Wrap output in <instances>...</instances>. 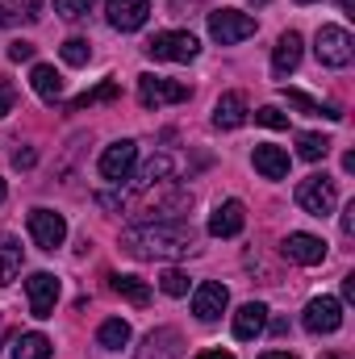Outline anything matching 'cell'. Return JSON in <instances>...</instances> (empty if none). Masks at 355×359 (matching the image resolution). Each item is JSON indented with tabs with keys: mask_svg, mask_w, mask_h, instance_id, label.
Returning a JSON list of instances; mask_svg holds the SVG:
<instances>
[{
	"mask_svg": "<svg viewBox=\"0 0 355 359\" xmlns=\"http://www.w3.org/2000/svg\"><path fill=\"white\" fill-rule=\"evenodd\" d=\"M121 247L138 259H180L196 251V234L184 222H142L121 234Z\"/></svg>",
	"mask_w": 355,
	"mask_h": 359,
	"instance_id": "6da1fadb",
	"label": "cell"
},
{
	"mask_svg": "<svg viewBox=\"0 0 355 359\" xmlns=\"http://www.w3.org/2000/svg\"><path fill=\"white\" fill-rule=\"evenodd\" d=\"M314 55H318L322 67H351V59H355L351 34L343 25H322L318 38H314Z\"/></svg>",
	"mask_w": 355,
	"mask_h": 359,
	"instance_id": "7a4b0ae2",
	"label": "cell"
},
{
	"mask_svg": "<svg viewBox=\"0 0 355 359\" xmlns=\"http://www.w3.org/2000/svg\"><path fill=\"white\" fill-rule=\"evenodd\" d=\"M297 205L309 213V217H330L335 205H339V188L330 176H305L297 184Z\"/></svg>",
	"mask_w": 355,
	"mask_h": 359,
	"instance_id": "3957f363",
	"label": "cell"
},
{
	"mask_svg": "<svg viewBox=\"0 0 355 359\" xmlns=\"http://www.w3.org/2000/svg\"><path fill=\"white\" fill-rule=\"evenodd\" d=\"M201 50V42L188 34V29H163L147 42V55L159 59V63H192Z\"/></svg>",
	"mask_w": 355,
	"mask_h": 359,
	"instance_id": "277c9868",
	"label": "cell"
},
{
	"mask_svg": "<svg viewBox=\"0 0 355 359\" xmlns=\"http://www.w3.org/2000/svg\"><path fill=\"white\" fill-rule=\"evenodd\" d=\"M209 34H213V42L234 46V42H243V38L255 34V17L239 13V8H217V13H209Z\"/></svg>",
	"mask_w": 355,
	"mask_h": 359,
	"instance_id": "5b68a950",
	"label": "cell"
},
{
	"mask_svg": "<svg viewBox=\"0 0 355 359\" xmlns=\"http://www.w3.org/2000/svg\"><path fill=\"white\" fill-rule=\"evenodd\" d=\"M192 92L188 84H176V80H163V76H138V100L142 109H163V104H184Z\"/></svg>",
	"mask_w": 355,
	"mask_h": 359,
	"instance_id": "8992f818",
	"label": "cell"
},
{
	"mask_svg": "<svg viewBox=\"0 0 355 359\" xmlns=\"http://www.w3.org/2000/svg\"><path fill=\"white\" fill-rule=\"evenodd\" d=\"M301 326H305L309 334H335V330L343 326V301H335V297H314V301L305 305V313H301Z\"/></svg>",
	"mask_w": 355,
	"mask_h": 359,
	"instance_id": "52a82bcc",
	"label": "cell"
},
{
	"mask_svg": "<svg viewBox=\"0 0 355 359\" xmlns=\"http://www.w3.org/2000/svg\"><path fill=\"white\" fill-rule=\"evenodd\" d=\"M29 238H34V247H42V251L63 247V238H67L63 213H55V209H34V213H29Z\"/></svg>",
	"mask_w": 355,
	"mask_h": 359,
	"instance_id": "ba28073f",
	"label": "cell"
},
{
	"mask_svg": "<svg viewBox=\"0 0 355 359\" xmlns=\"http://www.w3.org/2000/svg\"><path fill=\"white\" fill-rule=\"evenodd\" d=\"M147 17H151V0H105V21L121 34L142 29Z\"/></svg>",
	"mask_w": 355,
	"mask_h": 359,
	"instance_id": "9c48e42d",
	"label": "cell"
},
{
	"mask_svg": "<svg viewBox=\"0 0 355 359\" xmlns=\"http://www.w3.org/2000/svg\"><path fill=\"white\" fill-rule=\"evenodd\" d=\"M134 163H138V142H130V138H121V142H113V147H105V155H100V176L113 180V184H121V180L134 172Z\"/></svg>",
	"mask_w": 355,
	"mask_h": 359,
	"instance_id": "30bf717a",
	"label": "cell"
},
{
	"mask_svg": "<svg viewBox=\"0 0 355 359\" xmlns=\"http://www.w3.org/2000/svg\"><path fill=\"white\" fill-rule=\"evenodd\" d=\"M25 297H29V313L34 318H51L55 313V301H59V280L51 271H34L25 280Z\"/></svg>",
	"mask_w": 355,
	"mask_h": 359,
	"instance_id": "8fae6325",
	"label": "cell"
},
{
	"mask_svg": "<svg viewBox=\"0 0 355 359\" xmlns=\"http://www.w3.org/2000/svg\"><path fill=\"white\" fill-rule=\"evenodd\" d=\"M280 255H284L288 264L314 268V264H322V259H326V243H322L318 234H288V238L280 243Z\"/></svg>",
	"mask_w": 355,
	"mask_h": 359,
	"instance_id": "7c38bea8",
	"label": "cell"
},
{
	"mask_svg": "<svg viewBox=\"0 0 355 359\" xmlns=\"http://www.w3.org/2000/svg\"><path fill=\"white\" fill-rule=\"evenodd\" d=\"M226 305H230L226 284H217V280L196 284V292H192V313H196L201 322H217V318L226 313Z\"/></svg>",
	"mask_w": 355,
	"mask_h": 359,
	"instance_id": "4fadbf2b",
	"label": "cell"
},
{
	"mask_svg": "<svg viewBox=\"0 0 355 359\" xmlns=\"http://www.w3.org/2000/svg\"><path fill=\"white\" fill-rule=\"evenodd\" d=\"M243 226H247L243 201H222V205L209 213V234H213V238H234V234H243Z\"/></svg>",
	"mask_w": 355,
	"mask_h": 359,
	"instance_id": "5bb4252c",
	"label": "cell"
},
{
	"mask_svg": "<svg viewBox=\"0 0 355 359\" xmlns=\"http://www.w3.org/2000/svg\"><path fill=\"white\" fill-rule=\"evenodd\" d=\"M301 34L297 29H288V34H280V42H276V50H272V76L276 80H284V76H293L297 72V63H301Z\"/></svg>",
	"mask_w": 355,
	"mask_h": 359,
	"instance_id": "9a60e30c",
	"label": "cell"
},
{
	"mask_svg": "<svg viewBox=\"0 0 355 359\" xmlns=\"http://www.w3.org/2000/svg\"><path fill=\"white\" fill-rule=\"evenodd\" d=\"M180 355H184V347H180V330H172V326L151 330L147 343L138 347V359H180Z\"/></svg>",
	"mask_w": 355,
	"mask_h": 359,
	"instance_id": "2e32d148",
	"label": "cell"
},
{
	"mask_svg": "<svg viewBox=\"0 0 355 359\" xmlns=\"http://www.w3.org/2000/svg\"><path fill=\"white\" fill-rule=\"evenodd\" d=\"M247 117H251V109H247V96H243V92H226V96L213 104V126H217V130H239Z\"/></svg>",
	"mask_w": 355,
	"mask_h": 359,
	"instance_id": "e0dca14e",
	"label": "cell"
},
{
	"mask_svg": "<svg viewBox=\"0 0 355 359\" xmlns=\"http://www.w3.org/2000/svg\"><path fill=\"white\" fill-rule=\"evenodd\" d=\"M264 326H267V305H260V301H247V305L234 313V339H239V343L260 339Z\"/></svg>",
	"mask_w": 355,
	"mask_h": 359,
	"instance_id": "ac0fdd59",
	"label": "cell"
},
{
	"mask_svg": "<svg viewBox=\"0 0 355 359\" xmlns=\"http://www.w3.org/2000/svg\"><path fill=\"white\" fill-rule=\"evenodd\" d=\"M29 88L38 92L46 104H55V100H63V76H59L51 63H34V72H29Z\"/></svg>",
	"mask_w": 355,
	"mask_h": 359,
	"instance_id": "d6986e66",
	"label": "cell"
},
{
	"mask_svg": "<svg viewBox=\"0 0 355 359\" xmlns=\"http://www.w3.org/2000/svg\"><path fill=\"white\" fill-rule=\"evenodd\" d=\"M255 172L267 180H284L288 176V151H280V147H272V142H264V147H255Z\"/></svg>",
	"mask_w": 355,
	"mask_h": 359,
	"instance_id": "ffe728a7",
	"label": "cell"
},
{
	"mask_svg": "<svg viewBox=\"0 0 355 359\" xmlns=\"http://www.w3.org/2000/svg\"><path fill=\"white\" fill-rule=\"evenodd\" d=\"M284 100L297 109V113H305V117H326V121H343V113L335 109V104H322V100H314L309 92L301 88H284Z\"/></svg>",
	"mask_w": 355,
	"mask_h": 359,
	"instance_id": "44dd1931",
	"label": "cell"
},
{
	"mask_svg": "<svg viewBox=\"0 0 355 359\" xmlns=\"http://www.w3.org/2000/svg\"><path fill=\"white\" fill-rule=\"evenodd\" d=\"M172 172H176V163H172V155H155L151 163H142V172L134 176V188H155V184H168L172 180Z\"/></svg>",
	"mask_w": 355,
	"mask_h": 359,
	"instance_id": "7402d4cb",
	"label": "cell"
},
{
	"mask_svg": "<svg viewBox=\"0 0 355 359\" xmlns=\"http://www.w3.org/2000/svg\"><path fill=\"white\" fill-rule=\"evenodd\" d=\"M55 355V343L46 339V334H21L17 343H13V359H51Z\"/></svg>",
	"mask_w": 355,
	"mask_h": 359,
	"instance_id": "603a6c76",
	"label": "cell"
},
{
	"mask_svg": "<svg viewBox=\"0 0 355 359\" xmlns=\"http://www.w3.org/2000/svg\"><path fill=\"white\" fill-rule=\"evenodd\" d=\"M21 264H25L21 243L17 238H0V284H13L21 276Z\"/></svg>",
	"mask_w": 355,
	"mask_h": 359,
	"instance_id": "cb8c5ba5",
	"label": "cell"
},
{
	"mask_svg": "<svg viewBox=\"0 0 355 359\" xmlns=\"http://www.w3.org/2000/svg\"><path fill=\"white\" fill-rule=\"evenodd\" d=\"M96 343H100L105 351H121V347L130 343V322H121V318H109V322H100V330H96Z\"/></svg>",
	"mask_w": 355,
	"mask_h": 359,
	"instance_id": "d4e9b609",
	"label": "cell"
},
{
	"mask_svg": "<svg viewBox=\"0 0 355 359\" xmlns=\"http://www.w3.org/2000/svg\"><path fill=\"white\" fill-rule=\"evenodd\" d=\"M117 96H121V84H117V80H100L96 88H88L84 96H76V100H72V113L92 109V104H109V100H117Z\"/></svg>",
	"mask_w": 355,
	"mask_h": 359,
	"instance_id": "484cf974",
	"label": "cell"
},
{
	"mask_svg": "<svg viewBox=\"0 0 355 359\" xmlns=\"http://www.w3.org/2000/svg\"><path fill=\"white\" fill-rule=\"evenodd\" d=\"M113 292L126 297L130 305H147V301H151V288H147L138 276H113Z\"/></svg>",
	"mask_w": 355,
	"mask_h": 359,
	"instance_id": "4316f807",
	"label": "cell"
},
{
	"mask_svg": "<svg viewBox=\"0 0 355 359\" xmlns=\"http://www.w3.org/2000/svg\"><path fill=\"white\" fill-rule=\"evenodd\" d=\"M297 155L305 163H318V159L330 155V138H322V134H297Z\"/></svg>",
	"mask_w": 355,
	"mask_h": 359,
	"instance_id": "83f0119b",
	"label": "cell"
},
{
	"mask_svg": "<svg viewBox=\"0 0 355 359\" xmlns=\"http://www.w3.org/2000/svg\"><path fill=\"white\" fill-rule=\"evenodd\" d=\"M59 55H63L67 67H84L92 59V46H88V38H67V42L59 46Z\"/></svg>",
	"mask_w": 355,
	"mask_h": 359,
	"instance_id": "f1b7e54d",
	"label": "cell"
},
{
	"mask_svg": "<svg viewBox=\"0 0 355 359\" xmlns=\"http://www.w3.org/2000/svg\"><path fill=\"white\" fill-rule=\"evenodd\" d=\"M55 13H59L63 21H80V17L92 13V0H55Z\"/></svg>",
	"mask_w": 355,
	"mask_h": 359,
	"instance_id": "f546056e",
	"label": "cell"
},
{
	"mask_svg": "<svg viewBox=\"0 0 355 359\" xmlns=\"http://www.w3.org/2000/svg\"><path fill=\"white\" fill-rule=\"evenodd\" d=\"M159 288H163L168 297H184V292H188V276H184L180 268H168L163 276H159Z\"/></svg>",
	"mask_w": 355,
	"mask_h": 359,
	"instance_id": "4dcf8cb0",
	"label": "cell"
},
{
	"mask_svg": "<svg viewBox=\"0 0 355 359\" xmlns=\"http://www.w3.org/2000/svg\"><path fill=\"white\" fill-rule=\"evenodd\" d=\"M255 121H260V126H267V130H284V126H288V117H284L276 104H264V109H255Z\"/></svg>",
	"mask_w": 355,
	"mask_h": 359,
	"instance_id": "1f68e13d",
	"label": "cell"
},
{
	"mask_svg": "<svg viewBox=\"0 0 355 359\" xmlns=\"http://www.w3.org/2000/svg\"><path fill=\"white\" fill-rule=\"evenodd\" d=\"M8 59H13V63H29V59H34V42H13V46H8Z\"/></svg>",
	"mask_w": 355,
	"mask_h": 359,
	"instance_id": "d6a6232c",
	"label": "cell"
},
{
	"mask_svg": "<svg viewBox=\"0 0 355 359\" xmlns=\"http://www.w3.org/2000/svg\"><path fill=\"white\" fill-rule=\"evenodd\" d=\"M8 113H13V84L0 80V117H8Z\"/></svg>",
	"mask_w": 355,
	"mask_h": 359,
	"instance_id": "836d02e7",
	"label": "cell"
},
{
	"mask_svg": "<svg viewBox=\"0 0 355 359\" xmlns=\"http://www.w3.org/2000/svg\"><path fill=\"white\" fill-rule=\"evenodd\" d=\"M34 159H38L34 151H17V155H13V168H34Z\"/></svg>",
	"mask_w": 355,
	"mask_h": 359,
	"instance_id": "e575fe53",
	"label": "cell"
},
{
	"mask_svg": "<svg viewBox=\"0 0 355 359\" xmlns=\"http://www.w3.org/2000/svg\"><path fill=\"white\" fill-rule=\"evenodd\" d=\"M343 234H347V238L355 234V201L347 205V213H343Z\"/></svg>",
	"mask_w": 355,
	"mask_h": 359,
	"instance_id": "d590c367",
	"label": "cell"
},
{
	"mask_svg": "<svg viewBox=\"0 0 355 359\" xmlns=\"http://www.w3.org/2000/svg\"><path fill=\"white\" fill-rule=\"evenodd\" d=\"M38 8H42V0H25V21H38L42 17Z\"/></svg>",
	"mask_w": 355,
	"mask_h": 359,
	"instance_id": "8d00e7d4",
	"label": "cell"
},
{
	"mask_svg": "<svg viewBox=\"0 0 355 359\" xmlns=\"http://www.w3.org/2000/svg\"><path fill=\"white\" fill-rule=\"evenodd\" d=\"M343 297L355 301V276H343Z\"/></svg>",
	"mask_w": 355,
	"mask_h": 359,
	"instance_id": "74e56055",
	"label": "cell"
},
{
	"mask_svg": "<svg viewBox=\"0 0 355 359\" xmlns=\"http://www.w3.org/2000/svg\"><path fill=\"white\" fill-rule=\"evenodd\" d=\"M196 359H234V351H201Z\"/></svg>",
	"mask_w": 355,
	"mask_h": 359,
	"instance_id": "f35d334b",
	"label": "cell"
},
{
	"mask_svg": "<svg viewBox=\"0 0 355 359\" xmlns=\"http://www.w3.org/2000/svg\"><path fill=\"white\" fill-rule=\"evenodd\" d=\"M260 359H297V355H288V351H267V355H260Z\"/></svg>",
	"mask_w": 355,
	"mask_h": 359,
	"instance_id": "ab89813d",
	"label": "cell"
},
{
	"mask_svg": "<svg viewBox=\"0 0 355 359\" xmlns=\"http://www.w3.org/2000/svg\"><path fill=\"white\" fill-rule=\"evenodd\" d=\"M8 21H13V13H8V8H0V25H8Z\"/></svg>",
	"mask_w": 355,
	"mask_h": 359,
	"instance_id": "60d3db41",
	"label": "cell"
},
{
	"mask_svg": "<svg viewBox=\"0 0 355 359\" xmlns=\"http://www.w3.org/2000/svg\"><path fill=\"white\" fill-rule=\"evenodd\" d=\"M322 359H351L347 351H330V355H322Z\"/></svg>",
	"mask_w": 355,
	"mask_h": 359,
	"instance_id": "b9f144b4",
	"label": "cell"
},
{
	"mask_svg": "<svg viewBox=\"0 0 355 359\" xmlns=\"http://www.w3.org/2000/svg\"><path fill=\"white\" fill-rule=\"evenodd\" d=\"M4 196H8V188H4V180H0V205H4Z\"/></svg>",
	"mask_w": 355,
	"mask_h": 359,
	"instance_id": "7bdbcfd3",
	"label": "cell"
},
{
	"mask_svg": "<svg viewBox=\"0 0 355 359\" xmlns=\"http://www.w3.org/2000/svg\"><path fill=\"white\" fill-rule=\"evenodd\" d=\"M297 4H314V0H297Z\"/></svg>",
	"mask_w": 355,
	"mask_h": 359,
	"instance_id": "ee69618b",
	"label": "cell"
},
{
	"mask_svg": "<svg viewBox=\"0 0 355 359\" xmlns=\"http://www.w3.org/2000/svg\"><path fill=\"white\" fill-rule=\"evenodd\" d=\"M260 4H267V0H260Z\"/></svg>",
	"mask_w": 355,
	"mask_h": 359,
	"instance_id": "f6af8a7d",
	"label": "cell"
}]
</instances>
